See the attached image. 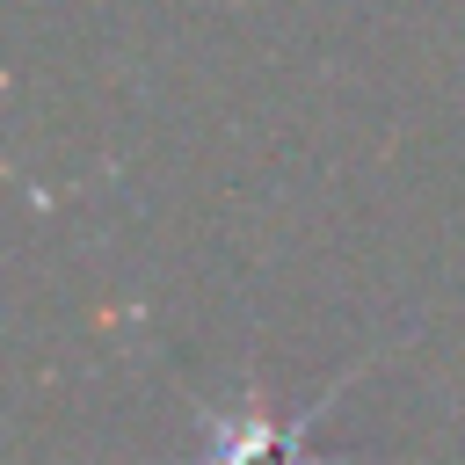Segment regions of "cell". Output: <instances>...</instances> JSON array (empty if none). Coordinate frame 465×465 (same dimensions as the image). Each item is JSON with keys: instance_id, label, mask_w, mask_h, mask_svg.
I'll list each match as a JSON object with an SVG mask.
<instances>
[{"instance_id": "6da1fadb", "label": "cell", "mask_w": 465, "mask_h": 465, "mask_svg": "<svg viewBox=\"0 0 465 465\" xmlns=\"http://www.w3.org/2000/svg\"><path fill=\"white\" fill-rule=\"evenodd\" d=\"M327 407H305L298 421H269V414H211V443L203 465H312L305 458V429Z\"/></svg>"}]
</instances>
